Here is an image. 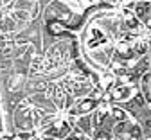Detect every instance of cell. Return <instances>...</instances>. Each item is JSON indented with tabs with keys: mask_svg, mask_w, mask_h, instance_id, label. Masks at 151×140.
Here are the masks:
<instances>
[{
	"mask_svg": "<svg viewBox=\"0 0 151 140\" xmlns=\"http://www.w3.org/2000/svg\"><path fill=\"white\" fill-rule=\"evenodd\" d=\"M111 133L119 140H144V129L135 118H129V121H124V122H115Z\"/></svg>",
	"mask_w": 151,
	"mask_h": 140,
	"instance_id": "obj_1",
	"label": "cell"
},
{
	"mask_svg": "<svg viewBox=\"0 0 151 140\" xmlns=\"http://www.w3.org/2000/svg\"><path fill=\"white\" fill-rule=\"evenodd\" d=\"M139 93V88L133 85H115L110 90V99L111 101H128L133 99Z\"/></svg>",
	"mask_w": 151,
	"mask_h": 140,
	"instance_id": "obj_2",
	"label": "cell"
},
{
	"mask_svg": "<svg viewBox=\"0 0 151 140\" xmlns=\"http://www.w3.org/2000/svg\"><path fill=\"white\" fill-rule=\"evenodd\" d=\"M101 103H99V99H85V101H81L76 108H72L70 110V113L72 115H86V113H90V111H93V110H97V106H99Z\"/></svg>",
	"mask_w": 151,
	"mask_h": 140,
	"instance_id": "obj_3",
	"label": "cell"
},
{
	"mask_svg": "<svg viewBox=\"0 0 151 140\" xmlns=\"http://www.w3.org/2000/svg\"><path fill=\"white\" fill-rule=\"evenodd\" d=\"M149 13H151V2H147V0H142V2H139L135 6V16L139 22H142Z\"/></svg>",
	"mask_w": 151,
	"mask_h": 140,
	"instance_id": "obj_4",
	"label": "cell"
},
{
	"mask_svg": "<svg viewBox=\"0 0 151 140\" xmlns=\"http://www.w3.org/2000/svg\"><path fill=\"white\" fill-rule=\"evenodd\" d=\"M110 117L113 118V122H124V121H129L131 118V115H128L121 108H110Z\"/></svg>",
	"mask_w": 151,
	"mask_h": 140,
	"instance_id": "obj_5",
	"label": "cell"
},
{
	"mask_svg": "<svg viewBox=\"0 0 151 140\" xmlns=\"http://www.w3.org/2000/svg\"><path fill=\"white\" fill-rule=\"evenodd\" d=\"M133 50H135L137 56H146V54L151 50V47H149V43H147V39H139V42L135 43V47H133Z\"/></svg>",
	"mask_w": 151,
	"mask_h": 140,
	"instance_id": "obj_6",
	"label": "cell"
},
{
	"mask_svg": "<svg viewBox=\"0 0 151 140\" xmlns=\"http://www.w3.org/2000/svg\"><path fill=\"white\" fill-rule=\"evenodd\" d=\"M47 31H49V34H52V36H61V34H65V27H63L60 22H50V24L47 25Z\"/></svg>",
	"mask_w": 151,
	"mask_h": 140,
	"instance_id": "obj_7",
	"label": "cell"
},
{
	"mask_svg": "<svg viewBox=\"0 0 151 140\" xmlns=\"http://www.w3.org/2000/svg\"><path fill=\"white\" fill-rule=\"evenodd\" d=\"M111 138H113V133H111V131L96 129V133H93V138H92V140H111Z\"/></svg>",
	"mask_w": 151,
	"mask_h": 140,
	"instance_id": "obj_8",
	"label": "cell"
},
{
	"mask_svg": "<svg viewBox=\"0 0 151 140\" xmlns=\"http://www.w3.org/2000/svg\"><path fill=\"white\" fill-rule=\"evenodd\" d=\"M147 43H149V47H151V36H149V38H147Z\"/></svg>",
	"mask_w": 151,
	"mask_h": 140,
	"instance_id": "obj_9",
	"label": "cell"
}]
</instances>
